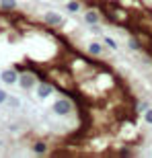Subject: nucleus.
Wrapping results in <instances>:
<instances>
[{
	"label": "nucleus",
	"instance_id": "f257e3e1",
	"mask_svg": "<svg viewBox=\"0 0 152 158\" xmlns=\"http://www.w3.org/2000/svg\"><path fill=\"white\" fill-rule=\"evenodd\" d=\"M19 86L23 88V90H31V88H37V76L35 72H19Z\"/></svg>",
	"mask_w": 152,
	"mask_h": 158
},
{
	"label": "nucleus",
	"instance_id": "f03ea898",
	"mask_svg": "<svg viewBox=\"0 0 152 158\" xmlns=\"http://www.w3.org/2000/svg\"><path fill=\"white\" fill-rule=\"evenodd\" d=\"M72 103L70 99H66V97H62V99H58L56 103L52 105V111L56 113V115H60V117H66L68 113H72Z\"/></svg>",
	"mask_w": 152,
	"mask_h": 158
},
{
	"label": "nucleus",
	"instance_id": "7ed1b4c3",
	"mask_svg": "<svg viewBox=\"0 0 152 158\" xmlns=\"http://www.w3.org/2000/svg\"><path fill=\"white\" fill-rule=\"evenodd\" d=\"M35 90H37V97H39L41 101L49 99V97L53 94V90H56V84H53V82H47V80H41L39 84H37Z\"/></svg>",
	"mask_w": 152,
	"mask_h": 158
},
{
	"label": "nucleus",
	"instance_id": "20e7f679",
	"mask_svg": "<svg viewBox=\"0 0 152 158\" xmlns=\"http://www.w3.org/2000/svg\"><path fill=\"white\" fill-rule=\"evenodd\" d=\"M43 23L49 25V27H62V25H64V17L56 10H49V12L43 15Z\"/></svg>",
	"mask_w": 152,
	"mask_h": 158
},
{
	"label": "nucleus",
	"instance_id": "39448f33",
	"mask_svg": "<svg viewBox=\"0 0 152 158\" xmlns=\"http://www.w3.org/2000/svg\"><path fill=\"white\" fill-rule=\"evenodd\" d=\"M0 80L4 82V84H8V86H12V84L19 82V72L15 68H6V70L0 72Z\"/></svg>",
	"mask_w": 152,
	"mask_h": 158
},
{
	"label": "nucleus",
	"instance_id": "423d86ee",
	"mask_svg": "<svg viewBox=\"0 0 152 158\" xmlns=\"http://www.w3.org/2000/svg\"><path fill=\"white\" fill-rule=\"evenodd\" d=\"M84 23L91 27V25H97L101 23V12L99 10H95V8H91V10L84 12Z\"/></svg>",
	"mask_w": 152,
	"mask_h": 158
},
{
	"label": "nucleus",
	"instance_id": "0eeeda50",
	"mask_svg": "<svg viewBox=\"0 0 152 158\" xmlns=\"http://www.w3.org/2000/svg\"><path fill=\"white\" fill-rule=\"evenodd\" d=\"M103 52H105V47H103L101 41H93V43H88V53H91V56L99 58V56H103Z\"/></svg>",
	"mask_w": 152,
	"mask_h": 158
},
{
	"label": "nucleus",
	"instance_id": "6e6552de",
	"mask_svg": "<svg viewBox=\"0 0 152 158\" xmlns=\"http://www.w3.org/2000/svg\"><path fill=\"white\" fill-rule=\"evenodd\" d=\"M17 6H19L17 0H0V10L2 12H15Z\"/></svg>",
	"mask_w": 152,
	"mask_h": 158
},
{
	"label": "nucleus",
	"instance_id": "1a4fd4ad",
	"mask_svg": "<svg viewBox=\"0 0 152 158\" xmlns=\"http://www.w3.org/2000/svg\"><path fill=\"white\" fill-rule=\"evenodd\" d=\"M31 148H33V152H35V154H39V156H43V154H47V152H49V146H47V144H45L43 140L33 142V146H31Z\"/></svg>",
	"mask_w": 152,
	"mask_h": 158
},
{
	"label": "nucleus",
	"instance_id": "9d476101",
	"mask_svg": "<svg viewBox=\"0 0 152 158\" xmlns=\"http://www.w3.org/2000/svg\"><path fill=\"white\" fill-rule=\"evenodd\" d=\"M66 10L68 12H78L80 10V2H78V0H68V2H66Z\"/></svg>",
	"mask_w": 152,
	"mask_h": 158
},
{
	"label": "nucleus",
	"instance_id": "9b49d317",
	"mask_svg": "<svg viewBox=\"0 0 152 158\" xmlns=\"http://www.w3.org/2000/svg\"><path fill=\"white\" fill-rule=\"evenodd\" d=\"M128 47L138 52V49H142V43H140V39H138V37H129V39H128Z\"/></svg>",
	"mask_w": 152,
	"mask_h": 158
},
{
	"label": "nucleus",
	"instance_id": "f8f14e48",
	"mask_svg": "<svg viewBox=\"0 0 152 158\" xmlns=\"http://www.w3.org/2000/svg\"><path fill=\"white\" fill-rule=\"evenodd\" d=\"M103 43H105L109 49H113V52H117V41L113 39V37H109V35H105L103 37Z\"/></svg>",
	"mask_w": 152,
	"mask_h": 158
},
{
	"label": "nucleus",
	"instance_id": "ddd939ff",
	"mask_svg": "<svg viewBox=\"0 0 152 158\" xmlns=\"http://www.w3.org/2000/svg\"><path fill=\"white\" fill-rule=\"evenodd\" d=\"M6 105H8V107H12V109H17V107L21 105V101H19L17 97H8V99H6Z\"/></svg>",
	"mask_w": 152,
	"mask_h": 158
},
{
	"label": "nucleus",
	"instance_id": "4468645a",
	"mask_svg": "<svg viewBox=\"0 0 152 158\" xmlns=\"http://www.w3.org/2000/svg\"><path fill=\"white\" fill-rule=\"evenodd\" d=\"M117 156L128 158V156H134V154H132V150H129V148H121V150H117Z\"/></svg>",
	"mask_w": 152,
	"mask_h": 158
},
{
	"label": "nucleus",
	"instance_id": "2eb2a0df",
	"mask_svg": "<svg viewBox=\"0 0 152 158\" xmlns=\"http://www.w3.org/2000/svg\"><path fill=\"white\" fill-rule=\"evenodd\" d=\"M144 121H146V123H150V125H152V107H148L146 111H144Z\"/></svg>",
	"mask_w": 152,
	"mask_h": 158
},
{
	"label": "nucleus",
	"instance_id": "dca6fc26",
	"mask_svg": "<svg viewBox=\"0 0 152 158\" xmlns=\"http://www.w3.org/2000/svg\"><path fill=\"white\" fill-rule=\"evenodd\" d=\"M6 99H8L6 90H4V88H0V105H6Z\"/></svg>",
	"mask_w": 152,
	"mask_h": 158
},
{
	"label": "nucleus",
	"instance_id": "f3484780",
	"mask_svg": "<svg viewBox=\"0 0 152 158\" xmlns=\"http://www.w3.org/2000/svg\"><path fill=\"white\" fill-rule=\"evenodd\" d=\"M91 31H93L95 35H101V27H99V23H97V25H91Z\"/></svg>",
	"mask_w": 152,
	"mask_h": 158
},
{
	"label": "nucleus",
	"instance_id": "a211bd4d",
	"mask_svg": "<svg viewBox=\"0 0 152 158\" xmlns=\"http://www.w3.org/2000/svg\"><path fill=\"white\" fill-rule=\"evenodd\" d=\"M148 107H150L148 103H140V105H138V111H146Z\"/></svg>",
	"mask_w": 152,
	"mask_h": 158
}]
</instances>
